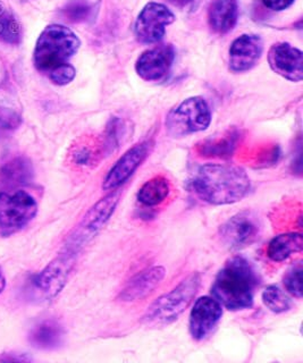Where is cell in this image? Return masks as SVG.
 Wrapping results in <instances>:
<instances>
[{
    "label": "cell",
    "instance_id": "6",
    "mask_svg": "<svg viewBox=\"0 0 303 363\" xmlns=\"http://www.w3.org/2000/svg\"><path fill=\"white\" fill-rule=\"evenodd\" d=\"M119 196L121 193L115 191L97 202L94 207L85 213L82 220L79 221L77 228L72 233L64 250L77 255L79 250L82 249L85 244L89 243L107 224V221L111 219L116 209Z\"/></svg>",
    "mask_w": 303,
    "mask_h": 363
},
{
    "label": "cell",
    "instance_id": "5",
    "mask_svg": "<svg viewBox=\"0 0 303 363\" xmlns=\"http://www.w3.org/2000/svg\"><path fill=\"white\" fill-rule=\"evenodd\" d=\"M211 123V111L202 96H192L170 111L166 128L174 138H183L207 130Z\"/></svg>",
    "mask_w": 303,
    "mask_h": 363
},
{
    "label": "cell",
    "instance_id": "9",
    "mask_svg": "<svg viewBox=\"0 0 303 363\" xmlns=\"http://www.w3.org/2000/svg\"><path fill=\"white\" fill-rule=\"evenodd\" d=\"M175 21L167 6L149 3L140 11L136 22V37L145 45L156 43L164 38L166 28Z\"/></svg>",
    "mask_w": 303,
    "mask_h": 363
},
{
    "label": "cell",
    "instance_id": "23",
    "mask_svg": "<svg viewBox=\"0 0 303 363\" xmlns=\"http://www.w3.org/2000/svg\"><path fill=\"white\" fill-rule=\"evenodd\" d=\"M263 302L268 309L275 313H282L291 308V301L287 295L275 285H270L263 292Z\"/></svg>",
    "mask_w": 303,
    "mask_h": 363
},
{
    "label": "cell",
    "instance_id": "20",
    "mask_svg": "<svg viewBox=\"0 0 303 363\" xmlns=\"http://www.w3.org/2000/svg\"><path fill=\"white\" fill-rule=\"evenodd\" d=\"M170 192V185L167 179L156 176L142 185L138 193V200L147 207H153L164 202Z\"/></svg>",
    "mask_w": 303,
    "mask_h": 363
},
{
    "label": "cell",
    "instance_id": "2",
    "mask_svg": "<svg viewBox=\"0 0 303 363\" xmlns=\"http://www.w3.org/2000/svg\"><path fill=\"white\" fill-rule=\"evenodd\" d=\"M258 285V275L253 264L242 257H234L216 276L211 294L221 306L238 311L253 306Z\"/></svg>",
    "mask_w": 303,
    "mask_h": 363
},
{
    "label": "cell",
    "instance_id": "27",
    "mask_svg": "<svg viewBox=\"0 0 303 363\" xmlns=\"http://www.w3.org/2000/svg\"><path fill=\"white\" fill-rule=\"evenodd\" d=\"M48 74L51 82L57 85H66L73 81L74 77L77 75V71L71 64L67 62V64H64V65L51 69L50 72H48Z\"/></svg>",
    "mask_w": 303,
    "mask_h": 363
},
{
    "label": "cell",
    "instance_id": "17",
    "mask_svg": "<svg viewBox=\"0 0 303 363\" xmlns=\"http://www.w3.org/2000/svg\"><path fill=\"white\" fill-rule=\"evenodd\" d=\"M238 17V0H213L208 11L210 28L217 33L230 32Z\"/></svg>",
    "mask_w": 303,
    "mask_h": 363
},
{
    "label": "cell",
    "instance_id": "8",
    "mask_svg": "<svg viewBox=\"0 0 303 363\" xmlns=\"http://www.w3.org/2000/svg\"><path fill=\"white\" fill-rule=\"evenodd\" d=\"M77 253L64 250L54 261H51L43 272L32 281V292L41 301L56 298L65 287L77 261Z\"/></svg>",
    "mask_w": 303,
    "mask_h": 363
},
{
    "label": "cell",
    "instance_id": "26",
    "mask_svg": "<svg viewBox=\"0 0 303 363\" xmlns=\"http://www.w3.org/2000/svg\"><path fill=\"white\" fill-rule=\"evenodd\" d=\"M20 124V113L9 108L0 107V134L9 133L11 130H15Z\"/></svg>",
    "mask_w": 303,
    "mask_h": 363
},
{
    "label": "cell",
    "instance_id": "7",
    "mask_svg": "<svg viewBox=\"0 0 303 363\" xmlns=\"http://www.w3.org/2000/svg\"><path fill=\"white\" fill-rule=\"evenodd\" d=\"M38 213V203L26 191L0 192V230L9 235L31 223Z\"/></svg>",
    "mask_w": 303,
    "mask_h": 363
},
{
    "label": "cell",
    "instance_id": "18",
    "mask_svg": "<svg viewBox=\"0 0 303 363\" xmlns=\"http://www.w3.org/2000/svg\"><path fill=\"white\" fill-rule=\"evenodd\" d=\"M64 340V329L56 320L41 321L32 329L30 340L32 345L41 350L57 349Z\"/></svg>",
    "mask_w": 303,
    "mask_h": 363
},
{
    "label": "cell",
    "instance_id": "3",
    "mask_svg": "<svg viewBox=\"0 0 303 363\" xmlns=\"http://www.w3.org/2000/svg\"><path fill=\"white\" fill-rule=\"evenodd\" d=\"M81 41L67 26L50 24L43 30L34 49V65L41 72H50L67 64L79 51Z\"/></svg>",
    "mask_w": 303,
    "mask_h": 363
},
{
    "label": "cell",
    "instance_id": "22",
    "mask_svg": "<svg viewBox=\"0 0 303 363\" xmlns=\"http://www.w3.org/2000/svg\"><path fill=\"white\" fill-rule=\"evenodd\" d=\"M0 39L6 43H17L21 40V26L14 15L0 4Z\"/></svg>",
    "mask_w": 303,
    "mask_h": 363
},
{
    "label": "cell",
    "instance_id": "13",
    "mask_svg": "<svg viewBox=\"0 0 303 363\" xmlns=\"http://www.w3.org/2000/svg\"><path fill=\"white\" fill-rule=\"evenodd\" d=\"M270 68L291 82H301L303 79V54L300 49L290 43L272 45L268 54Z\"/></svg>",
    "mask_w": 303,
    "mask_h": 363
},
{
    "label": "cell",
    "instance_id": "30",
    "mask_svg": "<svg viewBox=\"0 0 303 363\" xmlns=\"http://www.w3.org/2000/svg\"><path fill=\"white\" fill-rule=\"evenodd\" d=\"M167 1L177 7H185V6L191 5L194 0H167Z\"/></svg>",
    "mask_w": 303,
    "mask_h": 363
},
{
    "label": "cell",
    "instance_id": "25",
    "mask_svg": "<svg viewBox=\"0 0 303 363\" xmlns=\"http://www.w3.org/2000/svg\"><path fill=\"white\" fill-rule=\"evenodd\" d=\"M284 285L287 292L295 298H302V264H298L289 270L284 278Z\"/></svg>",
    "mask_w": 303,
    "mask_h": 363
},
{
    "label": "cell",
    "instance_id": "10",
    "mask_svg": "<svg viewBox=\"0 0 303 363\" xmlns=\"http://www.w3.org/2000/svg\"><path fill=\"white\" fill-rule=\"evenodd\" d=\"M260 223L249 211L238 213L221 225V241L231 250H241L253 245L260 235Z\"/></svg>",
    "mask_w": 303,
    "mask_h": 363
},
{
    "label": "cell",
    "instance_id": "15",
    "mask_svg": "<svg viewBox=\"0 0 303 363\" xmlns=\"http://www.w3.org/2000/svg\"><path fill=\"white\" fill-rule=\"evenodd\" d=\"M264 51L259 35L243 34L233 41L230 48V68L233 72H247L258 62Z\"/></svg>",
    "mask_w": 303,
    "mask_h": 363
},
{
    "label": "cell",
    "instance_id": "29",
    "mask_svg": "<svg viewBox=\"0 0 303 363\" xmlns=\"http://www.w3.org/2000/svg\"><path fill=\"white\" fill-rule=\"evenodd\" d=\"M295 0H263V3L267 9L272 11H284L289 9L290 6L294 3Z\"/></svg>",
    "mask_w": 303,
    "mask_h": 363
},
{
    "label": "cell",
    "instance_id": "14",
    "mask_svg": "<svg viewBox=\"0 0 303 363\" xmlns=\"http://www.w3.org/2000/svg\"><path fill=\"white\" fill-rule=\"evenodd\" d=\"M175 51L172 45H160L145 51L136 60V71L145 81H159L164 79L173 65Z\"/></svg>",
    "mask_w": 303,
    "mask_h": 363
},
{
    "label": "cell",
    "instance_id": "4",
    "mask_svg": "<svg viewBox=\"0 0 303 363\" xmlns=\"http://www.w3.org/2000/svg\"><path fill=\"white\" fill-rule=\"evenodd\" d=\"M202 284V276L193 272L172 291L157 298L145 311L143 323L149 327H165L179 319L190 306Z\"/></svg>",
    "mask_w": 303,
    "mask_h": 363
},
{
    "label": "cell",
    "instance_id": "19",
    "mask_svg": "<svg viewBox=\"0 0 303 363\" xmlns=\"http://www.w3.org/2000/svg\"><path fill=\"white\" fill-rule=\"evenodd\" d=\"M302 247L301 233H287L272 238L267 247V255L274 262H282L294 253L301 252Z\"/></svg>",
    "mask_w": 303,
    "mask_h": 363
},
{
    "label": "cell",
    "instance_id": "24",
    "mask_svg": "<svg viewBox=\"0 0 303 363\" xmlns=\"http://www.w3.org/2000/svg\"><path fill=\"white\" fill-rule=\"evenodd\" d=\"M236 135H227L223 139L215 140L213 142H207L204 145V152L210 156H225L232 153L233 149L236 147Z\"/></svg>",
    "mask_w": 303,
    "mask_h": 363
},
{
    "label": "cell",
    "instance_id": "21",
    "mask_svg": "<svg viewBox=\"0 0 303 363\" xmlns=\"http://www.w3.org/2000/svg\"><path fill=\"white\" fill-rule=\"evenodd\" d=\"M31 177V164L26 158L13 159L0 169V181L9 186L26 184Z\"/></svg>",
    "mask_w": 303,
    "mask_h": 363
},
{
    "label": "cell",
    "instance_id": "16",
    "mask_svg": "<svg viewBox=\"0 0 303 363\" xmlns=\"http://www.w3.org/2000/svg\"><path fill=\"white\" fill-rule=\"evenodd\" d=\"M165 275L166 270L162 266H153L136 274L125 285L119 298L124 302H134L145 298L162 283Z\"/></svg>",
    "mask_w": 303,
    "mask_h": 363
},
{
    "label": "cell",
    "instance_id": "1",
    "mask_svg": "<svg viewBox=\"0 0 303 363\" xmlns=\"http://www.w3.org/2000/svg\"><path fill=\"white\" fill-rule=\"evenodd\" d=\"M250 179L233 164H207L193 174L191 186L202 201L215 206L236 203L250 191Z\"/></svg>",
    "mask_w": 303,
    "mask_h": 363
},
{
    "label": "cell",
    "instance_id": "12",
    "mask_svg": "<svg viewBox=\"0 0 303 363\" xmlns=\"http://www.w3.org/2000/svg\"><path fill=\"white\" fill-rule=\"evenodd\" d=\"M149 149H150L149 142H141L126 151L109 170L102 184V189L105 191H115L121 185L124 184L125 182L128 181L131 176L133 175L134 172L140 167V164L145 162L149 153Z\"/></svg>",
    "mask_w": 303,
    "mask_h": 363
},
{
    "label": "cell",
    "instance_id": "11",
    "mask_svg": "<svg viewBox=\"0 0 303 363\" xmlns=\"http://www.w3.org/2000/svg\"><path fill=\"white\" fill-rule=\"evenodd\" d=\"M223 315V306L216 298L202 296L196 301L190 313L189 329L196 340L207 338L219 325Z\"/></svg>",
    "mask_w": 303,
    "mask_h": 363
},
{
    "label": "cell",
    "instance_id": "31",
    "mask_svg": "<svg viewBox=\"0 0 303 363\" xmlns=\"http://www.w3.org/2000/svg\"><path fill=\"white\" fill-rule=\"evenodd\" d=\"M6 286V279L4 277L3 272L0 270V293L3 292Z\"/></svg>",
    "mask_w": 303,
    "mask_h": 363
},
{
    "label": "cell",
    "instance_id": "28",
    "mask_svg": "<svg viewBox=\"0 0 303 363\" xmlns=\"http://www.w3.org/2000/svg\"><path fill=\"white\" fill-rule=\"evenodd\" d=\"M89 13H90L89 6L82 3L72 4V5L68 6L65 11L66 16L74 22L84 20L85 17L88 16Z\"/></svg>",
    "mask_w": 303,
    "mask_h": 363
}]
</instances>
